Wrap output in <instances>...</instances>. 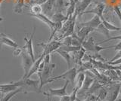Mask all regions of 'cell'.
I'll list each match as a JSON object with an SVG mask.
<instances>
[{
  "instance_id": "6da1fadb",
  "label": "cell",
  "mask_w": 121,
  "mask_h": 101,
  "mask_svg": "<svg viewBox=\"0 0 121 101\" xmlns=\"http://www.w3.org/2000/svg\"><path fill=\"white\" fill-rule=\"evenodd\" d=\"M19 88L23 89V92L26 93L30 92L40 93L41 90L39 89V79L33 80L31 78H21V80L17 81Z\"/></svg>"
},
{
  "instance_id": "7a4b0ae2",
  "label": "cell",
  "mask_w": 121,
  "mask_h": 101,
  "mask_svg": "<svg viewBox=\"0 0 121 101\" xmlns=\"http://www.w3.org/2000/svg\"><path fill=\"white\" fill-rule=\"evenodd\" d=\"M56 64L55 63H47L45 64V66L43 69L40 71V72H38L37 75L39 76V89L42 90L43 87L45 85H47L51 83L50 81V78H52V74L53 72V69L55 68Z\"/></svg>"
},
{
  "instance_id": "3957f363",
  "label": "cell",
  "mask_w": 121,
  "mask_h": 101,
  "mask_svg": "<svg viewBox=\"0 0 121 101\" xmlns=\"http://www.w3.org/2000/svg\"><path fill=\"white\" fill-rule=\"evenodd\" d=\"M121 88V83L119 82L112 81L107 86V97L106 100L107 101H116L120 94V91Z\"/></svg>"
},
{
  "instance_id": "277c9868",
  "label": "cell",
  "mask_w": 121,
  "mask_h": 101,
  "mask_svg": "<svg viewBox=\"0 0 121 101\" xmlns=\"http://www.w3.org/2000/svg\"><path fill=\"white\" fill-rule=\"evenodd\" d=\"M82 47L86 50V51H91L96 54H98V53L101 51L110 48V46L101 47L100 45H98V44H95L92 36H90L88 39H85L83 41V42L82 43Z\"/></svg>"
},
{
  "instance_id": "5b68a950",
  "label": "cell",
  "mask_w": 121,
  "mask_h": 101,
  "mask_svg": "<svg viewBox=\"0 0 121 101\" xmlns=\"http://www.w3.org/2000/svg\"><path fill=\"white\" fill-rule=\"evenodd\" d=\"M77 67H73V68H70L68 69L67 72L64 73L58 76H55V77H52L50 78V81L52 82L57 79H60V78H63V79L68 80L72 85L75 84V79L76 77H77Z\"/></svg>"
},
{
  "instance_id": "8992f818",
  "label": "cell",
  "mask_w": 121,
  "mask_h": 101,
  "mask_svg": "<svg viewBox=\"0 0 121 101\" xmlns=\"http://www.w3.org/2000/svg\"><path fill=\"white\" fill-rule=\"evenodd\" d=\"M21 57H22V63H23V68H24V76H23L22 78H25L26 76L28 75L29 72L31 67L33 64V63L35 61H33L32 57L26 53V51H22L21 53Z\"/></svg>"
},
{
  "instance_id": "52a82bcc",
  "label": "cell",
  "mask_w": 121,
  "mask_h": 101,
  "mask_svg": "<svg viewBox=\"0 0 121 101\" xmlns=\"http://www.w3.org/2000/svg\"><path fill=\"white\" fill-rule=\"evenodd\" d=\"M38 45L42 46L43 48V54L44 55L50 54L52 52H55L57 49L61 46V43L60 41H52V42H48L47 43H40L38 44Z\"/></svg>"
},
{
  "instance_id": "ba28073f",
  "label": "cell",
  "mask_w": 121,
  "mask_h": 101,
  "mask_svg": "<svg viewBox=\"0 0 121 101\" xmlns=\"http://www.w3.org/2000/svg\"><path fill=\"white\" fill-rule=\"evenodd\" d=\"M70 83V81L68 80H65V84L64 85V86L58 89H52L51 88H48V91L49 93H43L44 95L47 96V97H61L64 95H67V88L68 84Z\"/></svg>"
},
{
  "instance_id": "9c48e42d",
  "label": "cell",
  "mask_w": 121,
  "mask_h": 101,
  "mask_svg": "<svg viewBox=\"0 0 121 101\" xmlns=\"http://www.w3.org/2000/svg\"><path fill=\"white\" fill-rule=\"evenodd\" d=\"M35 33H36V27H33V33L30 35V38L28 39V38H26V37L24 38V41L26 44H25V45L23 47L25 49V51L32 57L33 61H36L35 55H34V51H33V39L34 36H35Z\"/></svg>"
},
{
  "instance_id": "30bf717a",
  "label": "cell",
  "mask_w": 121,
  "mask_h": 101,
  "mask_svg": "<svg viewBox=\"0 0 121 101\" xmlns=\"http://www.w3.org/2000/svg\"><path fill=\"white\" fill-rule=\"evenodd\" d=\"M29 15H30L31 17H33L35 18H37L38 20H41L43 23L45 24L48 27L50 28L52 32L54 31L55 27V23H54L50 18H49L48 16L45 15L44 14H29Z\"/></svg>"
},
{
  "instance_id": "8fae6325",
  "label": "cell",
  "mask_w": 121,
  "mask_h": 101,
  "mask_svg": "<svg viewBox=\"0 0 121 101\" xmlns=\"http://www.w3.org/2000/svg\"><path fill=\"white\" fill-rule=\"evenodd\" d=\"M105 8V5L103 3H98L95 5V7L90 10L88 11H85L83 12L82 13H81L79 15H82L84 14H94L95 15H98L100 18L103 17V12H104V10Z\"/></svg>"
},
{
  "instance_id": "7c38bea8",
  "label": "cell",
  "mask_w": 121,
  "mask_h": 101,
  "mask_svg": "<svg viewBox=\"0 0 121 101\" xmlns=\"http://www.w3.org/2000/svg\"><path fill=\"white\" fill-rule=\"evenodd\" d=\"M17 88H19V86L17 81L9 84H0V93H2V94H7L17 90Z\"/></svg>"
},
{
  "instance_id": "4fadbf2b",
  "label": "cell",
  "mask_w": 121,
  "mask_h": 101,
  "mask_svg": "<svg viewBox=\"0 0 121 101\" xmlns=\"http://www.w3.org/2000/svg\"><path fill=\"white\" fill-rule=\"evenodd\" d=\"M101 24V18L98 15H94L93 17L91 20H89L88 21H86V22H82V23H80L79 25H80L81 27H92L94 29H95Z\"/></svg>"
},
{
  "instance_id": "5bb4252c",
  "label": "cell",
  "mask_w": 121,
  "mask_h": 101,
  "mask_svg": "<svg viewBox=\"0 0 121 101\" xmlns=\"http://www.w3.org/2000/svg\"><path fill=\"white\" fill-rule=\"evenodd\" d=\"M44 57H45V55L43 54H42L39 56V58H38L37 60H36V61H34L33 64V66L31 67V69H30L28 75L26 76V77L25 78H29L31 77L33 74L38 73V70H39V65H40V63H42V61H43Z\"/></svg>"
},
{
  "instance_id": "9a60e30c",
  "label": "cell",
  "mask_w": 121,
  "mask_h": 101,
  "mask_svg": "<svg viewBox=\"0 0 121 101\" xmlns=\"http://www.w3.org/2000/svg\"><path fill=\"white\" fill-rule=\"evenodd\" d=\"M95 31V29L92 27H82L81 29H79L78 32L76 33L77 36L79 37L80 40L82 41V42H83L86 37L89 36V33H91L92 32Z\"/></svg>"
},
{
  "instance_id": "2e32d148",
  "label": "cell",
  "mask_w": 121,
  "mask_h": 101,
  "mask_svg": "<svg viewBox=\"0 0 121 101\" xmlns=\"http://www.w3.org/2000/svg\"><path fill=\"white\" fill-rule=\"evenodd\" d=\"M56 0H47V2L42 5L43 12L45 15H51V12L54 10V5Z\"/></svg>"
},
{
  "instance_id": "e0dca14e",
  "label": "cell",
  "mask_w": 121,
  "mask_h": 101,
  "mask_svg": "<svg viewBox=\"0 0 121 101\" xmlns=\"http://www.w3.org/2000/svg\"><path fill=\"white\" fill-rule=\"evenodd\" d=\"M1 42L2 44H5V45L12 48L14 49L19 47L18 44L16 42H14V40L10 39L9 37H8L6 35L3 34V33H1Z\"/></svg>"
},
{
  "instance_id": "ac0fdd59",
  "label": "cell",
  "mask_w": 121,
  "mask_h": 101,
  "mask_svg": "<svg viewBox=\"0 0 121 101\" xmlns=\"http://www.w3.org/2000/svg\"><path fill=\"white\" fill-rule=\"evenodd\" d=\"M92 0H82L81 2H79V4L76 6V10L75 12L78 14V15H79L81 13L83 12H85L86 8H88L89 5H90V3L92 2Z\"/></svg>"
},
{
  "instance_id": "d6986e66",
  "label": "cell",
  "mask_w": 121,
  "mask_h": 101,
  "mask_svg": "<svg viewBox=\"0 0 121 101\" xmlns=\"http://www.w3.org/2000/svg\"><path fill=\"white\" fill-rule=\"evenodd\" d=\"M86 78V73L85 72H79L77 73V77L75 79V88H77L78 90H79L82 86L83 82H84Z\"/></svg>"
},
{
  "instance_id": "ffe728a7",
  "label": "cell",
  "mask_w": 121,
  "mask_h": 101,
  "mask_svg": "<svg viewBox=\"0 0 121 101\" xmlns=\"http://www.w3.org/2000/svg\"><path fill=\"white\" fill-rule=\"evenodd\" d=\"M55 52H57L60 57H62L64 60L66 61L67 63V66H68V69H70V65H71V61H72V57H71V55L70 54V53L65 51H63L61 49H57Z\"/></svg>"
},
{
  "instance_id": "44dd1931",
  "label": "cell",
  "mask_w": 121,
  "mask_h": 101,
  "mask_svg": "<svg viewBox=\"0 0 121 101\" xmlns=\"http://www.w3.org/2000/svg\"><path fill=\"white\" fill-rule=\"evenodd\" d=\"M66 15H64L61 12H57L52 15V20L54 23H64L67 19Z\"/></svg>"
},
{
  "instance_id": "7402d4cb",
  "label": "cell",
  "mask_w": 121,
  "mask_h": 101,
  "mask_svg": "<svg viewBox=\"0 0 121 101\" xmlns=\"http://www.w3.org/2000/svg\"><path fill=\"white\" fill-rule=\"evenodd\" d=\"M101 22H102V24H104V27L107 28L109 31H119L121 29L120 27H117V26L115 25H113V24L111 23H110V22H108L107 20H105L104 17H101Z\"/></svg>"
},
{
  "instance_id": "603a6c76",
  "label": "cell",
  "mask_w": 121,
  "mask_h": 101,
  "mask_svg": "<svg viewBox=\"0 0 121 101\" xmlns=\"http://www.w3.org/2000/svg\"><path fill=\"white\" fill-rule=\"evenodd\" d=\"M21 92H23V89L21 88H17V90H15V91H14L12 92L7 93L5 96H4L0 100V101H9L13 97H14L15 95H17V93H21Z\"/></svg>"
},
{
  "instance_id": "cb8c5ba5",
  "label": "cell",
  "mask_w": 121,
  "mask_h": 101,
  "mask_svg": "<svg viewBox=\"0 0 121 101\" xmlns=\"http://www.w3.org/2000/svg\"><path fill=\"white\" fill-rule=\"evenodd\" d=\"M65 7V4H64V0H56L55 5H54V10L55 13L57 12H63V10Z\"/></svg>"
},
{
  "instance_id": "d4e9b609",
  "label": "cell",
  "mask_w": 121,
  "mask_h": 101,
  "mask_svg": "<svg viewBox=\"0 0 121 101\" xmlns=\"http://www.w3.org/2000/svg\"><path fill=\"white\" fill-rule=\"evenodd\" d=\"M60 49H61L63 51H65L68 53H73L75 51H78L82 48V46H73V45H70V46H65V45H61L60 48Z\"/></svg>"
},
{
  "instance_id": "484cf974",
  "label": "cell",
  "mask_w": 121,
  "mask_h": 101,
  "mask_svg": "<svg viewBox=\"0 0 121 101\" xmlns=\"http://www.w3.org/2000/svg\"><path fill=\"white\" fill-rule=\"evenodd\" d=\"M95 31H96V32H99V33H101V34L104 35L106 37H108V38H109V37H110L109 36V30L104 27V24H102V22L97 28L95 29Z\"/></svg>"
},
{
  "instance_id": "4316f807",
  "label": "cell",
  "mask_w": 121,
  "mask_h": 101,
  "mask_svg": "<svg viewBox=\"0 0 121 101\" xmlns=\"http://www.w3.org/2000/svg\"><path fill=\"white\" fill-rule=\"evenodd\" d=\"M30 12H32L31 14H39L43 12V8H42V5L36 4V3H34L33 5H31L30 7Z\"/></svg>"
},
{
  "instance_id": "83f0119b",
  "label": "cell",
  "mask_w": 121,
  "mask_h": 101,
  "mask_svg": "<svg viewBox=\"0 0 121 101\" xmlns=\"http://www.w3.org/2000/svg\"><path fill=\"white\" fill-rule=\"evenodd\" d=\"M24 5V0H17L16 2V5L14 7V12L15 13H21L22 12V9Z\"/></svg>"
},
{
  "instance_id": "f1b7e54d",
  "label": "cell",
  "mask_w": 121,
  "mask_h": 101,
  "mask_svg": "<svg viewBox=\"0 0 121 101\" xmlns=\"http://www.w3.org/2000/svg\"><path fill=\"white\" fill-rule=\"evenodd\" d=\"M99 93H98V95L97 96V97L98 99H100L101 100H104L106 99V97H107V93H108V91H107V89L104 88V87H102L100 90H99Z\"/></svg>"
},
{
  "instance_id": "f546056e",
  "label": "cell",
  "mask_w": 121,
  "mask_h": 101,
  "mask_svg": "<svg viewBox=\"0 0 121 101\" xmlns=\"http://www.w3.org/2000/svg\"><path fill=\"white\" fill-rule=\"evenodd\" d=\"M112 40H120L121 41V35L117 36H113V37H109L108 39H105L104 41H102V42H98L97 44H98V45H101V44H104L105 42H110V41H112Z\"/></svg>"
},
{
  "instance_id": "4dcf8cb0",
  "label": "cell",
  "mask_w": 121,
  "mask_h": 101,
  "mask_svg": "<svg viewBox=\"0 0 121 101\" xmlns=\"http://www.w3.org/2000/svg\"><path fill=\"white\" fill-rule=\"evenodd\" d=\"M79 90L77 88H74L73 91L70 93V101H76L77 99V92H78Z\"/></svg>"
},
{
  "instance_id": "1f68e13d",
  "label": "cell",
  "mask_w": 121,
  "mask_h": 101,
  "mask_svg": "<svg viewBox=\"0 0 121 101\" xmlns=\"http://www.w3.org/2000/svg\"><path fill=\"white\" fill-rule=\"evenodd\" d=\"M114 12H115V13L117 14V17H118V18H119V20H120V22H121V10H120V7L119 6H115L114 7Z\"/></svg>"
},
{
  "instance_id": "d6a6232c",
  "label": "cell",
  "mask_w": 121,
  "mask_h": 101,
  "mask_svg": "<svg viewBox=\"0 0 121 101\" xmlns=\"http://www.w3.org/2000/svg\"><path fill=\"white\" fill-rule=\"evenodd\" d=\"M111 48H113L114 50H116L117 51H121V41L119 42V43H117L115 45H112V46H110Z\"/></svg>"
},
{
  "instance_id": "836d02e7",
  "label": "cell",
  "mask_w": 121,
  "mask_h": 101,
  "mask_svg": "<svg viewBox=\"0 0 121 101\" xmlns=\"http://www.w3.org/2000/svg\"><path fill=\"white\" fill-rule=\"evenodd\" d=\"M43 61L45 64H47V63H50L51 62V56L50 54H46L45 55V57L43 58Z\"/></svg>"
},
{
  "instance_id": "e575fe53",
  "label": "cell",
  "mask_w": 121,
  "mask_h": 101,
  "mask_svg": "<svg viewBox=\"0 0 121 101\" xmlns=\"http://www.w3.org/2000/svg\"><path fill=\"white\" fill-rule=\"evenodd\" d=\"M22 53V49L21 48H14V56H19V55H21Z\"/></svg>"
},
{
  "instance_id": "d590c367",
  "label": "cell",
  "mask_w": 121,
  "mask_h": 101,
  "mask_svg": "<svg viewBox=\"0 0 121 101\" xmlns=\"http://www.w3.org/2000/svg\"><path fill=\"white\" fill-rule=\"evenodd\" d=\"M70 96L67 94L60 97V101H70Z\"/></svg>"
},
{
  "instance_id": "8d00e7d4",
  "label": "cell",
  "mask_w": 121,
  "mask_h": 101,
  "mask_svg": "<svg viewBox=\"0 0 121 101\" xmlns=\"http://www.w3.org/2000/svg\"><path fill=\"white\" fill-rule=\"evenodd\" d=\"M47 2V0H36V1L34 2V3H36V4H39V5H43L44 3H45Z\"/></svg>"
},
{
  "instance_id": "74e56055",
  "label": "cell",
  "mask_w": 121,
  "mask_h": 101,
  "mask_svg": "<svg viewBox=\"0 0 121 101\" xmlns=\"http://www.w3.org/2000/svg\"><path fill=\"white\" fill-rule=\"evenodd\" d=\"M112 69H120V70H121V64L117 65V66H112Z\"/></svg>"
},
{
  "instance_id": "f35d334b",
  "label": "cell",
  "mask_w": 121,
  "mask_h": 101,
  "mask_svg": "<svg viewBox=\"0 0 121 101\" xmlns=\"http://www.w3.org/2000/svg\"><path fill=\"white\" fill-rule=\"evenodd\" d=\"M1 3H2V1L0 0V8H1ZM2 20H3V18L1 17V15H0V22L2 21Z\"/></svg>"
},
{
  "instance_id": "ab89813d",
  "label": "cell",
  "mask_w": 121,
  "mask_h": 101,
  "mask_svg": "<svg viewBox=\"0 0 121 101\" xmlns=\"http://www.w3.org/2000/svg\"><path fill=\"white\" fill-rule=\"evenodd\" d=\"M1 47H2V42H1V33H0V50H1Z\"/></svg>"
},
{
  "instance_id": "60d3db41",
  "label": "cell",
  "mask_w": 121,
  "mask_h": 101,
  "mask_svg": "<svg viewBox=\"0 0 121 101\" xmlns=\"http://www.w3.org/2000/svg\"><path fill=\"white\" fill-rule=\"evenodd\" d=\"M73 2H76L74 0H69V3H73Z\"/></svg>"
},
{
  "instance_id": "b9f144b4",
  "label": "cell",
  "mask_w": 121,
  "mask_h": 101,
  "mask_svg": "<svg viewBox=\"0 0 121 101\" xmlns=\"http://www.w3.org/2000/svg\"><path fill=\"white\" fill-rule=\"evenodd\" d=\"M48 101H51V97H48Z\"/></svg>"
},
{
  "instance_id": "7bdbcfd3",
  "label": "cell",
  "mask_w": 121,
  "mask_h": 101,
  "mask_svg": "<svg viewBox=\"0 0 121 101\" xmlns=\"http://www.w3.org/2000/svg\"><path fill=\"white\" fill-rule=\"evenodd\" d=\"M102 101H107V100H102Z\"/></svg>"
}]
</instances>
